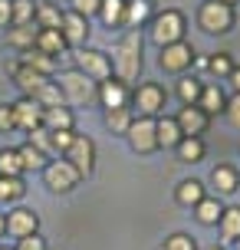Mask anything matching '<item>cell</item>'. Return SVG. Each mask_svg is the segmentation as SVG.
<instances>
[{"mask_svg": "<svg viewBox=\"0 0 240 250\" xmlns=\"http://www.w3.org/2000/svg\"><path fill=\"white\" fill-rule=\"evenodd\" d=\"M141 53H145V40L139 30H128L122 33V40L115 43L112 53V76L125 86H135L141 76Z\"/></svg>", "mask_w": 240, "mask_h": 250, "instance_id": "1", "label": "cell"}, {"mask_svg": "<svg viewBox=\"0 0 240 250\" xmlns=\"http://www.w3.org/2000/svg\"><path fill=\"white\" fill-rule=\"evenodd\" d=\"M184 33H188V17L181 10H175V7L155 13L152 26H148V37H152V43L158 50H161V46H171V43H181Z\"/></svg>", "mask_w": 240, "mask_h": 250, "instance_id": "2", "label": "cell"}, {"mask_svg": "<svg viewBox=\"0 0 240 250\" xmlns=\"http://www.w3.org/2000/svg\"><path fill=\"white\" fill-rule=\"evenodd\" d=\"M234 23H237V13L224 0H204L198 7V26L207 37H224V33L234 30Z\"/></svg>", "mask_w": 240, "mask_h": 250, "instance_id": "3", "label": "cell"}, {"mask_svg": "<svg viewBox=\"0 0 240 250\" xmlns=\"http://www.w3.org/2000/svg\"><path fill=\"white\" fill-rule=\"evenodd\" d=\"M56 86L63 89L66 105H89V102H96V92H99V86H96L86 73H79V69L60 73L56 76Z\"/></svg>", "mask_w": 240, "mask_h": 250, "instance_id": "4", "label": "cell"}, {"mask_svg": "<svg viewBox=\"0 0 240 250\" xmlns=\"http://www.w3.org/2000/svg\"><path fill=\"white\" fill-rule=\"evenodd\" d=\"M168 105V92H164L161 83H141V86L132 89V99H128V109L132 115H148V119H158Z\"/></svg>", "mask_w": 240, "mask_h": 250, "instance_id": "5", "label": "cell"}, {"mask_svg": "<svg viewBox=\"0 0 240 250\" xmlns=\"http://www.w3.org/2000/svg\"><path fill=\"white\" fill-rule=\"evenodd\" d=\"M194 60H198V50L191 46L188 40L171 43V46H161V53H158L161 73H171V76H184L191 66H194Z\"/></svg>", "mask_w": 240, "mask_h": 250, "instance_id": "6", "label": "cell"}, {"mask_svg": "<svg viewBox=\"0 0 240 250\" xmlns=\"http://www.w3.org/2000/svg\"><path fill=\"white\" fill-rule=\"evenodd\" d=\"M79 181H82L79 171L66 162V158H56V162H50L43 168V185L50 188L53 194H69V191H76Z\"/></svg>", "mask_w": 240, "mask_h": 250, "instance_id": "7", "label": "cell"}, {"mask_svg": "<svg viewBox=\"0 0 240 250\" xmlns=\"http://www.w3.org/2000/svg\"><path fill=\"white\" fill-rule=\"evenodd\" d=\"M76 69L86 73L89 79L99 86V83H105V79H112V56H105L102 50L82 46V50H76Z\"/></svg>", "mask_w": 240, "mask_h": 250, "instance_id": "8", "label": "cell"}, {"mask_svg": "<svg viewBox=\"0 0 240 250\" xmlns=\"http://www.w3.org/2000/svg\"><path fill=\"white\" fill-rule=\"evenodd\" d=\"M128 145H132V151L135 155H152V151H158V138H155V119H148V115H135L132 119V125H128Z\"/></svg>", "mask_w": 240, "mask_h": 250, "instance_id": "9", "label": "cell"}, {"mask_svg": "<svg viewBox=\"0 0 240 250\" xmlns=\"http://www.w3.org/2000/svg\"><path fill=\"white\" fill-rule=\"evenodd\" d=\"M63 158L79 171V178H89L96 171V142L89 135H79L76 132V138H73V145H69V151H66Z\"/></svg>", "mask_w": 240, "mask_h": 250, "instance_id": "10", "label": "cell"}, {"mask_svg": "<svg viewBox=\"0 0 240 250\" xmlns=\"http://www.w3.org/2000/svg\"><path fill=\"white\" fill-rule=\"evenodd\" d=\"M7 73H10V79L17 83V89H20L23 96H30V99H37V92L53 79V76H43V73H37V69H30V66H23L20 60H13Z\"/></svg>", "mask_w": 240, "mask_h": 250, "instance_id": "11", "label": "cell"}, {"mask_svg": "<svg viewBox=\"0 0 240 250\" xmlns=\"http://www.w3.org/2000/svg\"><path fill=\"white\" fill-rule=\"evenodd\" d=\"M10 105H13V125H17V128H23L26 135H30L33 128H40V125H43V105H40L37 99L20 96V99L10 102Z\"/></svg>", "mask_w": 240, "mask_h": 250, "instance_id": "12", "label": "cell"}, {"mask_svg": "<svg viewBox=\"0 0 240 250\" xmlns=\"http://www.w3.org/2000/svg\"><path fill=\"white\" fill-rule=\"evenodd\" d=\"M178 128H181V135L184 138H201L207 128H211V115L201 112L198 105H181V112L175 115Z\"/></svg>", "mask_w": 240, "mask_h": 250, "instance_id": "13", "label": "cell"}, {"mask_svg": "<svg viewBox=\"0 0 240 250\" xmlns=\"http://www.w3.org/2000/svg\"><path fill=\"white\" fill-rule=\"evenodd\" d=\"M7 234L10 237H30V234H40V214L30 211V208H10L7 211Z\"/></svg>", "mask_w": 240, "mask_h": 250, "instance_id": "14", "label": "cell"}, {"mask_svg": "<svg viewBox=\"0 0 240 250\" xmlns=\"http://www.w3.org/2000/svg\"><path fill=\"white\" fill-rule=\"evenodd\" d=\"M96 99L102 102V109L105 112H112V109H128V99H132V89L125 83H119V79H105L99 83V92H96Z\"/></svg>", "mask_w": 240, "mask_h": 250, "instance_id": "15", "label": "cell"}, {"mask_svg": "<svg viewBox=\"0 0 240 250\" xmlns=\"http://www.w3.org/2000/svg\"><path fill=\"white\" fill-rule=\"evenodd\" d=\"M60 33L66 37V43H69V46L82 50V46H86V40H89V20L82 17V13H76V10H63Z\"/></svg>", "mask_w": 240, "mask_h": 250, "instance_id": "16", "label": "cell"}, {"mask_svg": "<svg viewBox=\"0 0 240 250\" xmlns=\"http://www.w3.org/2000/svg\"><path fill=\"white\" fill-rule=\"evenodd\" d=\"M211 185H214L217 194H237L240 188V171L234 168V165H217L214 171H211Z\"/></svg>", "mask_w": 240, "mask_h": 250, "instance_id": "17", "label": "cell"}, {"mask_svg": "<svg viewBox=\"0 0 240 250\" xmlns=\"http://www.w3.org/2000/svg\"><path fill=\"white\" fill-rule=\"evenodd\" d=\"M155 138H158V148H178L181 142V128H178L175 115H158L155 119Z\"/></svg>", "mask_w": 240, "mask_h": 250, "instance_id": "18", "label": "cell"}, {"mask_svg": "<svg viewBox=\"0 0 240 250\" xmlns=\"http://www.w3.org/2000/svg\"><path fill=\"white\" fill-rule=\"evenodd\" d=\"M204 198H207V191H204V185L198 181V178H184V181H178L175 201L181 204V208H198Z\"/></svg>", "mask_w": 240, "mask_h": 250, "instance_id": "19", "label": "cell"}, {"mask_svg": "<svg viewBox=\"0 0 240 250\" xmlns=\"http://www.w3.org/2000/svg\"><path fill=\"white\" fill-rule=\"evenodd\" d=\"M40 53H46V56H53V60H60L66 50H69V43H66V37L60 33V30H37V43H33Z\"/></svg>", "mask_w": 240, "mask_h": 250, "instance_id": "20", "label": "cell"}, {"mask_svg": "<svg viewBox=\"0 0 240 250\" xmlns=\"http://www.w3.org/2000/svg\"><path fill=\"white\" fill-rule=\"evenodd\" d=\"M148 20H152V3H148V0H125V20H122V26L139 30V26L148 23Z\"/></svg>", "mask_w": 240, "mask_h": 250, "instance_id": "21", "label": "cell"}, {"mask_svg": "<svg viewBox=\"0 0 240 250\" xmlns=\"http://www.w3.org/2000/svg\"><path fill=\"white\" fill-rule=\"evenodd\" d=\"M217 227H220V240H224V244H237L240 240V208L237 204H234V208H224Z\"/></svg>", "mask_w": 240, "mask_h": 250, "instance_id": "22", "label": "cell"}, {"mask_svg": "<svg viewBox=\"0 0 240 250\" xmlns=\"http://www.w3.org/2000/svg\"><path fill=\"white\" fill-rule=\"evenodd\" d=\"M37 43V23H26V26H7V46H13L17 53L30 50Z\"/></svg>", "mask_w": 240, "mask_h": 250, "instance_id": "23", "label": "cell"}, {"mask_svg": "<svg viewBox=\"0 0 240 250\" xmlns=\"http://www.w3.org/2000/svg\"><path fill=\"white\" fill-rule=\"evenodd\" d=\"M33 23H37V30H60V23H63V10H60L56 3H46V0H40Z\"/></svg>", "mask_w": 240, "mask_h": 250, "instance_id": "24", "label": "cell"}, {"mask_svg": "<svg viewBox=\"0 0 240 250\" xmlns=\"http://www.w3.org/2000/svg\"><path fill=\"white\" fill-rule=\"evenodd\" d=\"M224 105H227V96H224L220 86H204L201 89V99H198V109L201 112L217 115V112H224Z\"/></svg>", "mask_w": 240, "mask_h": 250, "instance_id": "25", "label": "cell"}, {"mask_svg": "<svg viewBox=\"0 0 240 250\" xmlns=\"http://www.w3.org/2000/svg\"><path fill=\"white\" fill-rule=\"evenodd\" d=\"M43 128L60 132V128H76V119L69 112V105H56V109H43Z\"/></svg>", "mask_w": 240, "mask_h": 250, "instance_id": "26", "label": "cell"}, {"mask_svg": "<svg viewBox=\"0 0 240 250\" xmlns=\"http://www.w3.org/2000/svg\"><path fill=\"white\" fill-rule=\"evenodd\" d=\"M20 62H23V66H30V69H37V73H43V76H53V73H56V60H53V56H46V53H40L37 46H30V50L20 53Z\"/></svg>", "mask_w": 240, "mask_h": 250, "instance_id": "27", "label": "cell"}, {"mask_svg": "<svg viewBox=\"0 0 240 250\" xmlns=\"http://www.w3.org/2000/svg\"><path fill=\"white\" fill-rule=\"evenodd\" d=\"M220 214H224V204H220L214 194H207V198L194 208V217H198V224H204V227H214L217 221H220Z\"/></svg>", "mask_w": 240, "mask_h": 250, "instance_id": "28", "label": "cell"}, {"mask_svg": "<svg viewBox=\"0 0 240 250\" xmlns=\"http://www.w3.org/2000/svg\"><path fill=\"white\" fill-rule=\"evenodd\" d=\"M175 151H178V158H181L184 165H198L204 155H207V145H204L201 138H181Z\"/></svg>", "mask_w": 240, "mask_h": 250, "instance_id": "29", "label": "cell"}, {"mask_svg": "<svg viewBox=\"0 0 240 250\" xmlns=\"http://www.w3.org/2000/svg\"><path fill=\"white\" fill-rule=\"evenodd\" d=\"M201 89H204L201 79H194V76H181L175 92H178V99H181V105H198V99H201Z\"/></svg>", "mask_w": 240, "mask_h": 250, "instance_id": "30", "label": "cell"}, {"mask_svg": "<svg viewBox=\"0 0 240 250\" xmlns=\"http://www.w3.org/2000/svg\"><path fill=\"white\" fill-rule=\"evenodd\" d=\"M99 17H102V23L109 26V30L122 26V20H125V0H102Z\"/></svg>", "mask_w": 240, "mask_h": 250, "instance_id": "31", "label": "cell"}, {"mask_svg": "<svg viewBox=\"0 0 240 250\" xmlns=\"http://www.w3.org/2000/svg\"><path fill=\"white\" fill-rule=\"evenodd\" d=\"M17 151H20V162H23V171H43V168L50 165V155H43L40 148H33L30 142H23V145H20Z\"/></svg>", "mask_w": 240, "mask_h": 250, "instance_id": "32", "label": "cell"}, {"mask_svg": "<svg viewBox=\"0 0 240 250\" xmlns=\"http://www.w3.org/2000/svg\"><path fill=\"white\" fill-rule=\"evenodd\" d=\"M0 178H23V162L17 148H0Z\"/></svg>", "mask_w": 240, "mask_h": 250, "instance_id": "33", "label": "cell"}, {"mask_svg": "<svg viewBox=\"0 0 240 250\" xmlns=\"http://www.w3.org/2000/svg\"><path fill=\"white\" fill-rule=\"evenodd\" d=\"M26 194L23 178H0V204H17Z\"/></svg>", "mask_w": 240, "mask_h": 250, "instance_id": "34", "label": "cell"}, {"mask_svg": "<svg viewBox=\"0 0 240 250\" xmlns=\"http://www.w3.org/2000/svg\"><path fill=\"white\" fill-rule=\"evenodd\" d=\"M132 109H112V112H105V128L115 132V135H125L128 125H132Z\"/></svg>", "mask_w": 240, "mask_h": 250, "instance_id": "35", "label": "cell"}, {"mask_svg": "<svg viewBox=\"0 0 240 250\" xmlns=\"http://www.w3.org/2000/svg\"><path fill=\"white\" fill-rule=\"evenodd\" d=\"M234 66H237V62H234L230 53H211V56H207V69H211L217 79H227V76L234 73Z\"/></svg>", "mask_w": 240, "mask_h": 250, "instance_id": "36", "label": "cell"}, {"mask_svg": "<svg viewBox=\"0 0 240 250\" xmlns=\"http://www.w3.org/2000/svg\"><path fill=\"white\" fill-rule=\"evenodd\" d=\"M37 17V3L33 0H13V23L10 26H26Z\"/></svg>", "mask_w": 240, "mask_h": 250, "instance_id": "37", "label": "cell"}, {"mask_svg": "<svg viewBox=\"0 0 240 250\" xmlns=\"http://www.w3.org/2000/svg\"><path fill=\"white\" fill-rule=\"evenodd\" d=\"M161 250H198V240L191 237V234L175 230V234H168V237L161 240Z\"/></svg>", "mask_w": 240, "mask_h": 250, "instance_id": "38", "label": "cell"}, {"mask_svg": "<svg viewBox=\"0 0 240 250\" xmlns=\"http://www.w3.org/2000/svg\"><path fill=\"white\" fill-rule=\"evenodd\" d=\"M26 142H30L33 148H40L43 155H56V151H53V138H50V128H43V125H40V128H33Z\"/></svg>", "mask_w": 240, "mask_h": 250, "instance_id": "39", "label": "cell"}, {"mask_svg": "<svg viewBox=\"0 0 240 250\" xmlns=\"http://www.w3.org/2000/svg\"><path fill=\"white\" fill-rule=\"evenodd\" d=\"M53 138V151L63 158L66 151H69V145H73V138H76V128H60V132H50Z\"/></svg>", "mask_w": 240, "mask_h": 250, "instance_id": "40", "label": "cell"}, {"mask_svg": "<svg viewBox=\"0 0 240 250\" xmlns=\"http://www.w3.org/2000/svg\"><path fill=\"white\" fill-rule=\"evenodd\" d=\"M224 115H227V122L240 132V92H234V96L227 99V105H224Z\"/></svg>", "mask_w": 240, "mask_h": 250, "instance_id": "41", "label": "cell"}, {"mask_svg": "<svg viewBox=\"0 0 240 250\" xmlns=\"http://www.w3.org/2000/svg\"><path fill=\"white\" fill-rule=\"evenodd\" d=\"M99 3L102 0H69V10H76V13H82V17H96L99 13Z\"/></svg>", "mask_w": 240, "mask_h": 250, "instance_id": "42", "label": "cell"}, {"mask_svg": "<svg viewBox=\"0 0 240 250\" xmlns=\"http://www.w3.org/2000/svg\"><path fill=\"white\" fill-rule=\"evenodd\" d=\"M13 250H50V244L40 237V234H30V237H20L13 244Z\"/></svg>", "mask_w": 240, "mask_h": 250, "instance_id": "43", "label": "cell"}, {"mask_svg": "<svg viewBox=\"0 0 240 250\" xmlns=\"http://www.w3.org/2000/svg\"><path fill=\"white\" fill-rule=\"evenodd\" d=\"M13 128H17V125H13V105L10 102H0V135H7Z\"/></svg>", "mask_w": 240, "mask_h": 250, "instance_id": "44", "label": "cell"}, {"mask_svg": "<svg viewBox=\"0 0 240 250\" xmlns=\"http://www.w3.org/2000/svg\"><path fill=\"white\" fill-rule=\"evenodd\" d=\"M13 23V0H0V30Z\"/></svg>", "mask_w": 240, "mask_h": 250, "instance_id": "45", "label": "cell"}, {"mask_svg": "<svg viewBox=\"0 0 240 250\" xmlns=\"http://www.w3.org/2000/svg\"><path fill=\"white\" fill-rule=\"evenodd\" d=\"M227 79H230V86H234V92H240V66H234V73Z\"/></svg>", "mask_w": 240, "mask_h": 250, "instance_id": "46", "label": "cell"}, {"mask_svg": "<svg viewBox=\"0 0 240 250\" xmlns=\"http://www.w3.org/2000/svg\"><path fill=\"white\" fill-rule=\"evenodd\" d=\"M7 234V214H0V237Z\"/></svg>", "mask_w": 240, "mask_h": 250, "instance_id": "47", "label": "cell"}, {"mask_svg": "<svg viewBox=\"0 0 240 250\" xmlns=\"http://www.w3.org/2000/svg\"><path fill=\"white\" fill-rule=\"evenodd\" d=\"M207 250H227V244H211Z\"/></svg>", "mask_w": 240, "mask_h": 250, "instance_id": "48", "label": "cell"}, {"mask_svg": "<svg viewBox=\"0 0 240 250\" xmlns=\"http://www.w3.org/2000/svg\"><path fill=\"white\" fill-rule=\"evenodd\" d=\"M224 3H230V7H234V3H240V0H224Z\"/></svg>", "mask_w": 240, "mask_h": 250, "instance_id": "49", "label": "cell"}, {"mask_svg": "<svg viewBox=\"0 0 240 250\" xmlns=\"http://www.w3.org/2000/svg\"><path fill=\"white\" fill-rule=\"evenodd\" d=\"M0 250H13V247H3V244H0Z\"/></svg>", "mask_w": 240, "mask_h": 250, "instance_id": "50", "label": "cell"}, {"mask_svg": "<svg viewBox=\"0 0 240 250\" xmlns=\"http://www.w3.org/2000/svg\"><path fill=\"white\" fill-rule=\"evenodd\" d=\"M237 250H240V240H237Z\"/></svg>", "mask_w": 240, "mask_h": 250, "instance_id": "51", "label": "cell"}, {"mask_svg": "<svg viewBox=\"0 0 240 250\" xmlns=\"http://www.w3.org/2000/svg\"><path fill=\"white\" fill-rule=\"evenodd\" d=\"M33 3H40V0H33Z\"/></svg>", "mask_w": 240, "mask_h": 250, "instance_id": "52", "label": "cell"}]
</instances>
